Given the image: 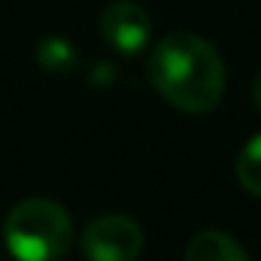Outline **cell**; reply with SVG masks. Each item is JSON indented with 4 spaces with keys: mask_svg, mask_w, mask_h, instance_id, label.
Masks as SVG:
<instances>
[{
    "mask_svg": "<svg viewBox=\"0 0 261 261\" xmlns=\"http://www.w3.org/2000/svg\"><path fill=\"white\" fill-rule=\"evenodd\" d=\"M40 65L45 70H51V73H68V70H73L76 68L73 45H68L65 40H57V37L45 40L40 48Z\"/></svg>",
    "mask_w": 261,
    "mask_h": 261,
    "instance_id": "cell-7",
    "label": "cell"
},
{
    "mask_svg": "<svg viewBox=\"0 0 261 261\" xmlns=\"http://www.w3.org/2000/svg\"><path fill=\"white\" fill-rule=\"evenodd\" d=\"M3 233L17 261H59L73 244V219L57 199L31 197L9 211Z\"/></svg>",
    "mask_w": 261,
    "mask_h": 261,
    "instance_id": "cell-2",
    "label": "cell"
},
{
    "mask_svg": "<svg viewBox=\"0 0 261 261\" xmlns=\"http://www.w3.org/2000/svg\"><path fill=\"white\" fill-rule=\"evenodd\" d=\"M101 37L115 54L138 57L146 51L152 37V17L135 0H115L101 12Z\"/></svg>",
    "mask_w": 261,
    "mask_h": 261,
    "instance_id": "cell-4",
    "label": "cell"
},
{
    "mask_svg": "<svg viewBox=\"0 0 261 261\" xmlns=\"http://www.w3.org/2000/svg\"><path fill=\"white\" fill-rule=\"evenodd\" d=\"M149 79L154 90L191 115L211 113L225 96L227 73L219 51L191 31H171L149 54Z\"/></svg>",
    "mask_w": 261,
    "mask_h": 261,
    "instance_id": "cell-1",
    "label": "cell"
},
{
    "mask_svg": "<svg viewBox=\"0 0 261 261\" xmlns=\"http://www.w3.org/2000/svg\"><path fill=\"white\" fill-rule=\"evenodd\" d=\"M253 101H255V107H258V113H261V73L255 76V82H253Z\"/></svg>",
    "mask_w": 261,
    "mask_h": 261,
    "instance_id": "cell-8",
    "label": "cell"
},
{
    "mask_svg": "<svg viewBox=\"0 0 261 261\" xmlns=\"http://www.w3.org/2000/svg\"><path fill=\"white\" fill-rule=\"evenodd\" d=\"M182 261H250L247 250L225 230H199L191 236Z\"/></svg>",
    "mask_w": 261,
    "mask_h": 261,
    "instance_id": "cell-5",
    "label": "cell"
},
{
    "mask_svg": "<svg viewBox=\"0 0 261 261\" xmlns=\"http://www.w3.org/2000/svg\"><path fill=\"white\" fill-rule=\"evenodd\" d=\"M236 177L239 186L253 197H261V132L253 135L236 160Z\"/></svg>",
    "mask_w": 261,
    "mask_h": 261,
    "instance_id": "cell-6",
    "label": "cell"
},
{
    "mask_svg": "<svg viewBox=\"0 0 261 261\" xmlns=\"http://www.w3.org/2000/svg\"><path fill=\"white\" fill-rule=\"evenodd\" d=\"M82 250L87 261H135L143 250V230L126 214L98 216L82 233Z\"/></svg>",
    "mask_w": 261,
    "mask_h": 261,
    "instance_id": "cell-3",
    "label": "cell"
}]
</instances>
